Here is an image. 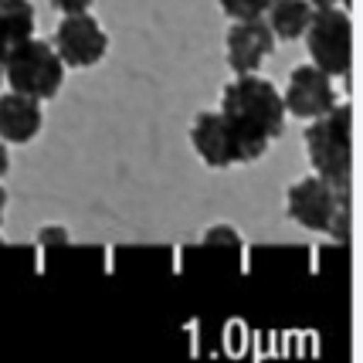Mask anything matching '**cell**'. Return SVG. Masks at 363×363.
<instances>
[{
    "mask_svg": "<svg viewBox=\"0 0 363 363\" xmlns=\"http://www.w3.org/2000/svg\"><path fill=\"white\" fill-rule=\"evenodd\" d=\"M221 112H224V119L231 123V129L238 133L248 163L265 157L269 143L275 136H282V129H285L282 92L269 79H262L258 72L235 75V82L224 85Z\"/></svg>",
    "mask_w": 363,
    "mask_h": 363,
    "instance_id": "1",
    "label": "cell"
},
{
    "mask_svg": "<svg viewBox=\"0 0 363 363\" xmlns=\"http://www.w3.org/2000/svg\"><path fill=\"white\" fill-rule=\"evenodd\" d=\"M306 153L319 177H326L340 194H347L350 170H353V109H350V102H336L333 109H326L309 123Z\"/></svg>",
    "mask_w": 363,
    "mask_h": 363,
    "instance_id": "2",
    "label": "cell"
},
{
    "mask_svg": "<svg viewBox=\"0 0 363 363\" xmlns=\"http://www.w3.org/2000/svg\"><path fill=\"white\" fill-rule=\"evenodd\" d=\"M4 82L21 95H31L38 102L55 99L65 82V62L51 41H38V38H24L21 45L7 48L4 55Z\"/></svg>",
    "mask_w": 363,
    "mask_h": 363,
    "instance_id": "3",
    "label": "cell"
},
{
    "mask_svg": "<svg viewBox=\"0 0 363 363\" xmlns=\"http://www.w3.org/2000/svg\"><path fill=\"white\" fill-rule=\"evenodd\" d=\"M306 51L316 68H323L330 79L350 75L353 65V21L343 7H319L306 24Z\"/></svg>",
    "mask_w": 363,
    "mask_h": 363,
    "instance_id": "4",
    "label": "cell"
},
{
    "mask_svg": "<svg viewBox=\"0 0 363 363\" xmlns=\"http://www.w3.org/2000/svg\"><path fill=\"white\" fill-rule=\"evenodd\" d=\"M55 51L65 62V68H89L99 65L109 51V34L102 31V24L89 11L82 14H65L58 31H55Z\"/></svg>",
    "mask_w": 363,
    "mask_h": 363,
    "instance_id": "5",
    "label": "cell"
},
{
    "mask_svg": "<svg viewBox=\"0 0 363 363\" xmlns=\"http://www.w3.org/2000/svg\"><path fill=\"white\" fill-rule=\"evenodd\" d=\"M190 143L197 150V157L204 160L207 167L224 170V167H238L248 163L245 146L238 140V133L231 129V123L224 119V112H197L194 126H190Z\"/></svg>",
    "mask_w": 363,
    "mask_h": 363,
    "instance_id": "6",
    "label": "cell"
},
{
    "mask_svg": "<svg viewBox=\"0 0 363 363\" xmlns=\"http://www.w3.org/2000/svg\"><path fill=\"white\" fill-rule=\"evenodd\" d=\"M343 201H347V194H340L326 177L316 174L289 187L285 207H289V218L296 224H302L306 231H326L333 211L343 204Z\"/></svg>",
    "mask_w": 363,
    "mask_h": 363,
    "instance_id": "7",
    "label": "cell"
},
{
    "mask_svg": "<svg viewBox=\"0 0 363 363\" xmlns=\"http://www.w3.org/2000/svg\"><path fill=\"white\" fill-rule=\"evenodd\" d=\"M282 102H285V112H292L299 119H316V116H323L326 109L336 106V89H333V79L323 68L299 65L289 75Z\"/></svg>",
    "mask_w": 363,
    "mask_h": 363,
    "instance_id": "8",
    "label": "cell"
},
{
    "mask_svg": "<svg viewBox=\"0 0 363 363\" xmlns=\"http://www.w3.org/2000/svg\"><path fill=\"white\" fill-rule=\"evenodd\" d=\"M272 48H275V34L265 24V17L235 21L228 28V38H224V55H228V65H231L235 75L258 72L262 62L272 55Z\"/></svg>",
    "mask_w": 363,
    "mask_h": 363,
    "instance_id": "9",
    "label": "cell"
},
{
    "mask_svg": "<svg viewBox=\"0 0 363 363\" xmlns=\"http://www.w3.org/2000/svg\"><path fill=\"white\" fill-rule=\"evenodd\" d=\"M45 126L41 102L31 95H21L11 89V95H0V140L4 143H31Z\"/></svg>",
    "mask_w": 363,
    "mask_h": 363,
    "instance_id": "10",
    "label": "cell"
},
{
    "mask_svg": "<svg viewBox=\"0 0 363 363\" xmlns=\"http://www.w3.org/2000/svg\"><path fill=\"white\" fill-rule=\"evenodd\" d=\"M262 17H265V24L272 28L275 38L296 41V38H302L309 17H313V7H309V0H272Z\"/></svg>",
    "mask_w": 363,
    "mask_h": 363,
    "instance_id": "11",
    "label": "cell"
},
{
    "mask_svg": "<svg viewBox=\"0 0 363 363\" xmlns=\"http://www.w3.org/2000/svg\"><path fill=\"white\" fill-rule=\"evenodd\" d=\"M34 34V4L31 0H0V48L21 45Z\"/></svg>",
    "mask_w": 363,
    "mask_h": 363,
    "instance_id": "12",
    "label": "cell"
},
{
    "mask_svg": "<svg viewBox=\"0 0 363 363\" xmlns=\"http://www.w3.org/2000/svg\"><path fill=\"white\" fill-rule=\"evenodd\" d=\"M272 0H221V11L231 21H252V17H262L269 11Z\"/></svg>",
    "mask_w": 363,
    "mask_h": 363,
    "instance_id": "13",
    "label": "cell"
},
{
    "mask_svg": "<svg viewBox=\"0 0 363 363\" xmlns=\"http://www.w3.org/2000/svg\"><path fill=\"white\" fill-rule=\"evenodd\" d=\"M38 241H41V248H55V245H68V231L65 228H41V235H38Z\"/></svg>",
    "mask_w": 363,
    "mask_h": 363,
    "instance_id": "14",
    "label": "cell"
},
{
    "mask_svg": "<svg viewBox=\"0 0 363 363\" xmlns=\"http://www.w3.org/2000/svg\"><path fill=\"white\" fill-rule=\"evenodd\" d=\"M55 4V11H62V14H82V11H89L95 0H51Z\"/></svg>",
    "mask_w": 363,
    "mask_h": 363,
    "instance_id": "15",
    "label": "cell"
},
{
    "mask_svg": "<svg viewBox=\"0 0 363 363\" xmlns=\"http://www.w3.org/2000/svg\"><path fill=\"white\" fill-rule=\"evenodd\" d=\"M11 170V153H7V143L0 140V177Z\"/></svg>",
    "mask_w": 363,
    "mask_h": 363,
    "instance_id": "16",
    "label": "cell"
},
{
    "mask_svg": "<svg viewBox=\"0 0 363 363\" xmlns=\"http://www.w3.org/2000/svg\"><path fill=\"white\" fill-rule=\"evenodd\" d=\"M340 0H309V7L313 11H319V7H336ZM343 11H350V0H343Z\"/></svg>",
    "mask_w": 363,
    "mask_h": 363,
    "instance_id": "17",
    "label": "cell"
},
{
    "mask_svg": "<svg viewBox=\"0 0 363 363\" xmlns=\"http://www.w3.org/2000/svg\"><path fill=\"white\" fill-rule=\"evenodd\" d=\"M4 214H7V190L0 184V224H4Z\"/></svg>",
    "mask_w": 363,
    "mask_h": 363,
    "instance_id": "18",
    "label": "cell"
},
{
    "mask_svg": "<svg viewBox=\"0 0 363 363\" xmlns=\"http://www.w3.org/2000/svg\"><path fill=\"white\" fill-rule=\"evenodd\" d=\"M4 55H7V51L0 48V82H4Z\"/></svg>",
    "mask_w": 363,
    "mask_h": 363,
    "instance_id": "19",
    "label": "cell"
}]
</instances>
